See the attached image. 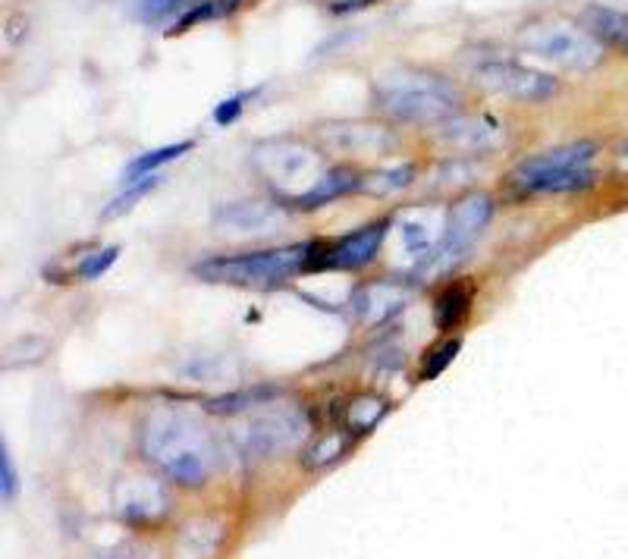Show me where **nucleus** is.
<instances>
[{"label": "nucleus", "mask_w": 628, "mask_h": 559, "mask_svg": "<svg viewBox=\"0 0 628 559\" xmlns=\"http://www.w3.org/2000/svg\"><path fill=\"white\" fill-rule=\"evenodd\" d=\"M594 155H597V141H572V145H563V148H550L544 155H534V158L522 160V164L512 170V182L528 189L531 182H537L541 177L585 167Z\"/></svg>", "instance_id": "nucleus-13"}, {"label": "nucleus", "mask_w": 628, "mask_h": 559, "mask_svg": "<svg viewBox=\"0 0 628 559\" xmlns=\"http://www.w3.org/2000/svg\"><path fill=\"white\" fill-rule=\"evenodd\" d=\"M189 0H139V17L142 20H163L170 13H177Z\"/></svg>", "instance_id": "nucleus-33"}, {"label": "nucleus", "mask_w": 628, "mask_h": 559, "mask_svg": "<svg viewBox=\"0 0 628 559\" xmlns=\"http://www.w3.org/2000/svg\"><path fill=\"white\" fill-rule=\"evenodd\" d=\"M396 233H400V242H403L408 259L418 267H427L446 236V218L437 208L422 204V208H412V211L400 214Z\"/></svg>", "instance_id": "nucleus-10"}, {"label": "nucleus", "mask_w": 628, "mask_h": 559, "mask_svg": "<svg viewBox=\"0 0 628 559\" xmlns=\"http://www.w3.org/2000/svg\"><path fill=\"white\" fill-rule=\"evenodd\" d=\"M585 29H588L594 39L600 44H607L613 51L626 54L628 57V13L626 10H613V7H600L594 3L585 10Z\"/></svg>", "instance_id": "nucleus-18"}, {"label": "nucleus", "mask_w": 628, "mask_h": 559, "mask_svg": "<svg viewBox=\"0 0 628 559\" xmlns=\"http://www.w3.org/2000/svg\"><path fill=\"white\" fill-rule=\"evenodd\" d=\"M211 220L221 236L258 240V236H277L284 230L286 211L274 201H230L214 208Z\"/></svg>", "instance_id": "nucleus-9"}, {"label": "nucleus", "mask_w": 628, "mask_h": 559, "mask_svg": "<svg viewBox=\"0 0 628 559\" xmlns=\"http://www.w3.org/2000/svg\"><path fill=\"white\" fill-rule=\"evenodd\" d=\"M252 164L258 177L267 182V189L284 201L286 208H296V211L330 173L324 155L296 136L258 141L252 151Z\"/></svg>", "instance_id": "nucleus-3"}, {"label": "nucleus", "mask_w": 628, "mask_h": 559, "mask_svg": "<svg viewBox=\"0 0 628 559\" xmlns=\"http://www.w3.org/2000/svg\"><path fill=\"white\" fill-rule=\"evenodd\" d=\"M408 296H412V289L403 286V283H396V280H377V283H368V286H362V289L355 293L352 308H355V315L365 320V324H384V320L393 318L396 312L406 308Z\"/></svg>", "instance_id": "nucleus-15"}, {"label": "nucleus", "mask_w": 628, "mask_h": 559, "mask_svg": "<svg viewBox=\"0 0 628 559\" xmlns=\"http://www.w3.org/2000/svg\"><path fill=\"white\" fill-rule=\"evenodd\" d=\"M475 82L490 92H500L515 101H531V104L553 98L556 92L553 76L515 61H485L481 66H475Z\"/></svg>", "instance_id": "nucleus-8"}, {"label": "nucleus", "mask_w": 628, "mask_h": 559, "mask_svg": "<svg viewBox=\"0 0 628 559\" xmlns=\"http://www.w3.org/2000/svg\"><path fill=\"white\" fill-rule=\"evenodd\" d=\"M437 139L466 151V155H475V151H487V148L500 145L503 133H500L497 120H490V117H466V120L444 123Z\"/></svg>", "instance_id": "nucleus-16"}, {"label": "nucleus", "mask_w": 628, "mask_h": 559, "mask_svg": "<svg viewBox=\"0 0 628 559\" xmlns=\"http://www.w3.org/2000/svg\"><path fill=\"white\" fill-rule=\"evenodd\" d=\"M192 148V141H173V145H163V148H155V151H145L139 158H132L126 164V173H123V182H139L142 177H151L158 167L177 160L180 155H185Z\"/></svg>", "instance_id": "nucleus-20"}, {"label": "nucleus", "mask_w": 628, "mask_h": 559, "mask_svg": "<svg viewBox=\"0 0 628 559\" xmlns=\"http://www.w3.org/2000/svg\"><path fill=\"white\" fill-rule=\"evenodd\" d=\"M490 218H493V201H490V196L475 192V196H466L462 201H456L449 208V214H446L444 242H440L437 255L427 264V271H434V274L453 271L459 261L466 259L468 249L478 242V236L485 233Z\"/></svg>", "instance_id": "nucleus-7"}, {"label": "nucleus", "mask_w": 628, "mask_h": 559, "mask_svg": "<svg viewBox=\"0 0 628 559\" xmlns=\"http://www.w3.org/2000/svg\"><path fill=\"white\" fill-rule=\"evenodd\" d=\"M456 352H459V340H446V342H440V346H434V349L425 356L422 378L434 380L437 375H444L446 368L453 365V359H456Z\"/></svg>", "instance_id": "nucleus-29"}, {"label": "nucleus", "mask_w": 628, "mask_h": 559, "mask_svg": "<svg viewBox=\"0 0 628 559\" xmlns=\"http://www.w3.org/2000/svg\"><path fill=\"white\" fill-rule=\"evenodd\" d=\"M468 302H471V293L466 286H449L440 293L437 299V308H434V320H437V330H456L468 315Z\"/></svg>", "instance_id": "nucleus-22"}, {"label": "nucleus", "mask_w": 628, "mask_h": 559, "mask_svg": "<svg viewBox=\"0 0 628 559\" xmlns=\"http://www.w3.org/2000/svg\"><path fill=\"white\" fill-rule=\"evenodd\" d=\"M145 460L185 487H202L214 468V440L204 421L183 405L163 402L148 412L142 428Z\"/></svg>", "instance_id": "nucleus-1"}, {"label": "nucleus", "mask_w": 628, "mask_h": 559, "mask_svg": "<svg viewBox=\"0 0 628 559\" xmlns=\"http://www.w3.org/2000/svg\"><path fill=\"white\" fill-rule=\"evenodd\" d=\"M117 259H120V245H107V249H102V252H95V255H88V259L82 261L79 271H76V277L98 280Z\"/></svg>", "instance_id": "nucleus-30"}, {"label": "nucleus", "mask_w": 628, "mask_h": 559, "mask_svg": "<svg viewBox=\"0 0 628 559\" xmlns=\"http://www.w3.org/2000/svg\"><path fill=\"white\" fill-rule=\"evenodd\" d=\"M236 7H240V0H204V3H195V10H189L183 20L177 22L173 32H185V29H192V25H199V22L221 20L226 13H233Z\"/></svg>", "instance_id": "nucleus-26"}, {"label": "nucleus", "mask_w": 628, "mask_h": 559, "mask_svg": "<svg viewBox=\"0 0 628 559\" xmlns=\"http://www.w3.org/2000/svg\"><path fill=\"white\" fill-rule=\"evenodd\" d=\"M255 98V88H248V92H240V95H233V98L221 101L217 107H214V123L217 126H230L233 120H240V114L245 110V104Z\"/></svg>", "instance_id": "nucleus-32"}, {"label": "nucleus", "mask_w": 628, "mask_h": 559, "mask_svg": "<svg viewBox=\"0 0 628 559\" xmlns=\"http://www.w3.org/2000/svg\"><path fill=\"white\" fill-rule=\"evenodd\" d=\"M415 180V167L412 164H400V167H390V170H377L371 177H362L359 189H365L371 196H390V192H400Z\"/></svg>", "instance_id": "nucleus-24"}, {"label": "nucleus", "mask_w": 628, "mask_h": 559, "mask_svg": "<svg viewBox=\"0 0 628 559\" xmlns=\"http://www.w3.org/2000/svg\"><path fill=\"white\" fill-rule=\"evenodd\" d=\"M386 220L381 223H368L362 230H355V233H349L343 240L337 242V245H330L324 252V259L318 261L321 267H333V271H355V267H362L368 261L377 255V249H381V242L386 236Z\"/></svg>", "instance_id": "nucleus-14"}, {"label": "nucleus", "mask_w": 628, "mask_h": 559, "mask_svg": "<svg viewBox=\"0 0 628 559\" xmlns=\"http://www.w3.org/2000/svg\"><path fill=\"white\" fill-rule=\"evenodd\" d=\"M343 450H345V437H340V434H327V437L315 440V446H311L308 456H305V468H324L330 462L340 460Z\"/></svg>", "instance_id": "nucleus-28"}, {"label": "nucleus", "mask_w": 628, "mask_h": 559, "mask_svg": "<svg viewBox=\"0 0 628 559\" xmlns=\"http://www.w3.org/2000/svg\"><path fill=\"white\" fill-rule=\"evenodd\" d=\"M0 491H3V503H13L20 494V478H17L13 456H10L7 443H0Z\"/></svg>", "instance_id": "nucleus-31"}, {"label": "nucleus", "mask_w": 628, "mask_h": 559, "mask_svg": "<svg viewBox=\"0 0 628 559\" xmlns=\"http://www.w3.org/2000/svg\"><path fill=\"white\" fill-rule=\"evenodd\" d=\"M519 44L528 54L556 63V66H566V70H590L604 57L600 41L594 39L585 25H568V22L528 25Z\"/></svg>", "instance_id": "nucleus-6"}, {"label": "nucleus", "mask_w": 628, "mask_h": 559, "mask_svg": "<svg viewBox=\"0 0 628 559\" xmlns=\"http://www.w3.org/2000/svg\"><path fill=\"white\" fill-rule=\"evenodd\" d=\"M374 104L400 123H446L462 104L453 82L422 66H393L374 82Z\"/></svg>", "instance_id": "nucleus-2"}, {"label": "nucleus", "mask_w": 628, "mask_h": 559, "mask_svg": "<svg viewBox=\"0 0 628 559\" xmlns=\"http://www.w3.org/2000/svg\"><path fill=\"white\" fill-rule=\"evenodd\" d=\"M308 434H311V424L299 405L270 400L245 421L233 437L240 453L252 460H264V456H284L289 450H299Z\"/></svg>", "instance_id": "nucleus-5"}, {"label": "nucleus", "mask_w": 628, "mask_h": 559, "mask_svg": "<svg viewBox=\"0 0 628 559\" xmlns=\"http://www.w3.org/2000/svg\"><path fill=\"white\" fill-rule=\"evenodd\" d=\"M158 182H161L158 180V173H151V177H142L139 182H129V189H126L123 196H117V199L110 201L107 208H104L102 218L110 220V218H120V214H126V211H129V208H132V204H136L139 199H145V196H148V192H151Z\"/></svg>", "instance_id": "nucleus-27"}, {"label": "nucleus", "mask_w": 628, "mask_h": 559, "mask_svg": "<svg viewBox=\"0 0 628 559\" xmlns=\"http://www.w3.org/2000/svg\"><path fill=\"white\" fill-rule=\"evenodd\" d=\"M318 136L324 141L330 151H340V155H359V158H377V155H390L396 139L390 136V129L384 126H374V123H359V120H343V123H321Z\"/></svg>", "instance_id": "nucleus-11"}, {"label": "nucleus", "mask_w": 628, "mask_h": 559, "mask_svg": "<svg viewBox=\"0 0 628 559\" xmlns=\"http://www.w3.org/2000/svg\"><path fill=\"white\" fill-rule=\"evenodd\" d=\"M311 245H286L267 252H245V255H221L195 264V274L207 283L226 286H274L296 277L308 264Z\"/></svg>", "instance_id": "nucleus-4"}, {"label": "nucleus", "mask_w": 628, "mask_h": 559, "mask_svg": "<svg viewBox=\"0 0 628 559\" xmlns=\"http://www.w3.org/2000/svg\"><path fill=\"white\" fill-rule=\"evenodd\" d=\"M384 415V400H377V397H355V400L345 405V431L349 434H368Z\"/></svg>", "instance_id": "nucleus-23"}, {"label": "nucleus", "mask_w": 628, "mask_h": 559, "mask_svg": "<svg viewBox=\"0 0 628 559\" xmlns=\"http://www.w3.org/2000/svg\"><path fill=\"white\" fill-rule=\"evenodd\" d=\"M98 559H142V550H139L136 544H117V547H110V550Z\"/></svg>", "instance_id": "nucleus-34"}, {"label": "nucleus", "mask_w": 628, "mask_h": 559, "mask_svg": "<svg viewBox=\"0 0 628 559\" xmlns=\"http://www.w3.org/2000/svg\"><path fill=\"white\" fill-rule=\"evenodd\" d=\"M359 177L349 170V167H330V173H327L324 180H321V186L308 196V199L299 204V211H311V208H321V204H327V201L340 199V196H345V192H352V189H359Z\"/></svg>", "instance_id": "nucleus-21"}, {"label": "nucleus", "mask_w": 628, "mask_h": 559, "mask_svg": "<svg viewBox=\"0 0 628 559\" xmlns=\"http://www.w3.org/2000/svg\"><path fill=\"white\" fill-rule=\"evenodd\" d=\"M619 158H622V164H628V145H622V151H619Z\"/></svg>", "instance_id": "nucleus-35"}, {"label": "nucleus", "mask_w": 628, "mask_h": 559, "mask_svg": "<svg viewBox=\"0 0 628 559\" xmlns=\"http://www.w3.org/2000/svg\"><path fill=\"white\" fill-rule=\"evenodd\" d=\"M597 182L594 170L575 167V170H563V173H550L537 182L528 186V192H578V189H590Z\"/></svg>", "instance_id": "nucleus-25"}, {"label": "nucleus", "mask_w": 628, "mask_h": 559, "mask_svg": "<svg viewBox=\"0 0 628 559\" xmlns=\"http://www.w3.org/2000/svg\"><path fill=\"white\" fill-rule=\"evenodd\" d=\"M114 503H117V513L123 519L132 525H148V521L167 516V509H170V497H167L163 484L151 478L123 481L114 494Z\"/></svg>", "instance_id": "nucleus-12"}, {"label": "nucleus", "mask_w": 628, "mask_h": 559, "mask_svg": "<svg viewBox=\"0 0 628 559\" xmlns=\"http://www.w3.org/2000/svg\"><path fill=\"white\" fill-rule=\"evenodd\" d=\"M223 540L221 521L192 519L185 521L173 544V559H214Z\"/></svg>", "instance_id": "nucleus-17"}, {"label": "nucleus", "mask_w": 628, "mask_h": 559, "mask_svg": "<svg viewBox=\"0 0 628 559\" xmlns=\"http://www.w3.org/2000/svg\"><path fill=\"white\" fill-rule=\"evenodd\" d=\"M277 387H245V390H236V393H223V397H214L207 400V412L211 415H243V412H252V409H262L270 400H277Z\"/></svg>", "instance_id": "nucleus-19"}]
</instances>
